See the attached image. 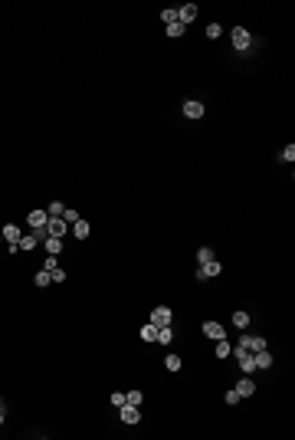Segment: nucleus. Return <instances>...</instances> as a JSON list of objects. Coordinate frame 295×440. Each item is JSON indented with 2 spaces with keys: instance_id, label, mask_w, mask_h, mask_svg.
I'll use <instances>...</instances> for the list:
<instances>
[{
  "instance_id": "1",
  "label": "nucleus",
  "mask_w": 295,
  "mask_h": 440,
  "mask_svg": "<svg viewBox=\"0 0 295 440\" xmlns=\"http://www.w3.org/2000/svg\"><path fill=\"white\" fill-rule=\"evenodd\" d=\"M229 40H233V49H250L252 46V33L246 30V26H233Z\"/></svg>"
},
{
  "instance_id": "2",
  "label": "nucleus",
  "mask_w": 295,
  "mask_h": 440,
  "mask_svg": "<svg viewBox=\"0 0 295 440\" xmlns=\"http://www.w3.org/2000/svg\"><path fill=\"white\" fill-rule=\"evenodd\" d=\"M171 322H174V312H171L167 306H154L151 309V325L161 329V325H171Z\"/></svg>"
},
{
  "instance_id": "3",
  "label": "nucleus",
  "mask_w": 295,
  "mask_h": 440,
  "mask_svg": "<svg viewBox=\"0 0 295 440\" xmlns=\"http://www.w3.org/2000/svg\"><path fill=\"white\" fill-rule=\"evenodd\" d=\"M240 348H246V352H262V348H266V339H262V335H246V332H243L240 335Z\"/></svg>"
},
{
  "instance_id": "4",
  "label": "nucleus",
  "mask_w": 295,
  "mask_h": 440,
  "mask_svg": "<svg viewBox=\"0 0 295 440\" xmlns=\"http://www.w3.org/2000/svg\"><path fill=\"white\" fill-rule=\"evenodd\" d=\"M236 362H240V371H243V374H252V371H256L252 352H246V348H240V345H236Z\"/></svg>"
},
{
  "instance_id": "5",
  "label": "nucleus",
  "mask_w": 295,
  "mask_h": 440,
  "mask_svg": "<svg viewBox=\"0 0 295 440\" xmlns=\"http://www.w3.org/2000/svg\"><path fill=\"white\" fill-rule=\"evenodd\" d=\"M200 329H204V335H207V339H213V342L227 339V329H223L220 322H213V319H207V322H204V325H200Z\"/></svg>"
},
{
  "instance_id": "6",
  "label": "nucleus",
  "mask_w": 295,
  "mask_h": 440,
  "mask_svg": "<svg viewBox=\"0 0 295 440\" xmlns=\"http://www.w3.org/2000/svg\"><path fill=\"white\" fill-rule=\"evenodd\" d=\"M66 230H69V223H66L63 217H49L46 220V233H49V237H59V240H63Z\"/></svg>"
},
{
  "instance_id": "7",
  "label": "nucleus",
  "mask_w": 295,
  "mask_h": 440,
  "mask_svg": "<svg viewBox=\"0 0 295 440\" xmlns=\"http://www.w3.org/2000/svg\"><path fill=\"white\" fill-rule=\"evenodd\" d=\"M223 273V266L217 263V260H210V263H204L200 269H197V279H213V276Z\"/></svg>"
},
{
  "instance_id": "8",
  "label": "nucleus",
  "mask_w": 295,
  "mask_h": 440,
  "mask_svg": "<svg viewBox=\"0 0 295 440\" xmlns=\"http://www.w3.org/2000/svg\"><path fill=\"white\" fill-rule=\"evenodd\" d=\"M46 220H49V214L46 210H30V217H26V223H30V230H43Z\"/></svg>"
},
{
  "instance_id": "9",
  "label": "nucleus",
  "mask_w": 295,
  "mask_h": 440,
  "mask_svg": "<svg viewBox=\"0 0 295 440\" xmlns=\"http://www.w3.org/2000/svg\"><path fill=\"white\" fill-rule=\"evenodd\" d=\"M118 411H121V420H125L128 427H135V424L141 420V414H138V407H135V404H121Z\"/></svg>"
},
{
  "instance_id": "10",
  "label": "nucleus",
  "mask_w": 295,
  "mask_h": 440,
  "mask_svg": "<svg viewBox=\"0 0 295 440\" xmlns=\"http://www.w3.org/2000/svg\"><path fill=\"white\" fill-rule=\"evenodd\" d=\"M194 20H197V7H194V3L177 7V23H184V26H187V23H194Z\"/></svg>"
},
{
  "instance_id": "11",
  "label": "nucleus",
  "mask_w": 295,
  "mask_h": 440,
  "mask_svg": "<svg viewBox=\"0 0 295 440\" xmlns=\"http://www.w3.org/2000/svg\"><path fill=\"white\" fill-rule=\"evenodd\" d=\"M233 391H236L240 397H250L252 391H256V385H252V378H250V374H243L240 381H236V388H233Z\"/></svg>"
},
{
  "instance_id": "12",
  "label": "nucleus",
  "mask_w": 295,
  "mask_h": 440,
  "mask_svg": "<svg viewBox=\"0 0 295 440\" xmlns=\"http://www.w3.org/2000/svg\"><path fill=\"white\" fill-rule=\"evenodd\" d=\"M184 115L187 119H204V102H184Z\"/></svg>"
},
{
  "instance_id": "13",
  "label": "nucleus",
  "mask_w": 295,
  "mask_h": 440,
  "mask_svg": "<svg viewBox=\"0 0 295 440\" xmlns=\"http://www.w3.org/2000/svg\"><path fill=\"white\" fill-rule=\"evenodd\" d=\"M20 237H23V230L17 227V223H7V227H3V240L10 243V246L13 243H20Z\"/></svg>"
},
{
  "instance_id": "14",
  "label": "nucleus",
  "mask_w": 295,
  "mask_h": 440,
  "mask_svg": "<svg viewBox=\"0 0 295 440\" xmlns=\"http://www.w3.org/2000/svg\"><path fill=\"white\" fill-rule=\"evenodd\" d=\"M252 362H256V368H272V355L262 348V352H252Z\"/></svg>"
},
{
  "instance_id": "15",
  "label": "nucleus",
  "mask_w": 295,
  "mask_h": 440,
  "mask_svg": "<svg viewBox=\"0 0 295 440\" xmlns=\"http://www.w3.org/2000/svg\"><path fill=\"white\" fill-rule=\"evenodd\" d=\"M89 233H92V227H89L86 220H76V223H72V237H76V240H86Z\"/></svg>"
},
{
  "instance_id": "16",
  "label": "nucleus",
  "mask_w": 295,
  "mask_h": 440,
  "mask_svg": "<svg viewBox=\"0 0 295 440\" xmlns=\"http://www.w3.org/2000/svg\"><path fill=\"white\" fill-rule=\"evenodd\" d=\"M154 342H158V345H171V342H174V329H171V325H161Z\"/></svg>"
},
{
  "instance_id": "17",
  "label": "nucleus",
  "mask_w": 295,
  "mask_h": 440,
  "mask_svg": "<svg viewBox=\"0 0 295 440\" xmlns=\"http://www.w3.org/2000/svg\"><path fill=\"white\" fill-rule=\"evenodd\" d=\"M46 253H49V256H56V253H59V250H63V240H59V237H46Z\"/></svg>"
},
{
  "instance_id": "18",
  "label": "nucleus",
  "mask_w": 295,
  "mask_h": 440,
  "mask_svg": "<svg viewBox=\"0 0 295 440\" xmlns=\"http://www.w3.org/2000/svg\"><path fill=\"white\" fill-rule=\"evenodd\" d=\"M36 243H40V240H36L33 233H26V237H20V243H17V250H26V253H30V250L36 246Z\"/></svg>"
},
{
  "instance_id": "19",
  "label": "nucleus",
  "mask_w": 295,
  "mask_h": 440,
  "mask_svg": "<svg viewBox=\"0 0 295 440\" xmlns=\"http://www.w3.org/2000/svg\"><path fill=\"white\" fill-rule=\"evenodd\" d=\"M233 325H236V329H246V325H250V312H233Z\"/></svg>"
},
{
  "instance_id": "20",
  "label": "nucleus",
  "mask_w": 295,
  "mask_h": 440,
  "mask_svg": "<svg viewBox=\"0 0 295 440\" xmlns=\"http://www.w3.org/2000/svg\"><path fill=\"white\" fill-rule=\"evenodd\" d=\"M33 283H36V286H49V283H53V276H49V269H40V273L33 276Z\"/></svg>"
},
{
  "instance_id": "21",
  "label": "nucleus",
  "mask_w": 295,
  "mask_h": 440,
  "mask_svg": "<svg viewBox=\"0 0 295 440\" xmlns=\"http://www.w3.org/2000/svg\"><path fill=\"white\" fill-rule=\"evenodd\" d=\"M229 355H233L229 342H227V339H220V342H217V358H229Z\"/></svg>"
},
{
  "instance_id": "22",
  "label": "nucleus",
  "mask_w": 295,
  "mask_h": 440,
  "mask_svg": "<svg viewBox=\"0 0 295 440\" xmlns=\"http://www.w3.org/2000/svg\"><path fill=\"white\" fill-rule=\"evenodd\" d=\"M164 368H167V371H181V355H167V358H164Z\"/></svg>"
},
{
  "instance_id": "23",
  "label": "nucleus",
  "mask_w": 295,
  "mask_h": 440,
  "mask_svg": "<svg viewBox=\"0 0 295 440\" xmlns=\"http://www.w3.org/2000/svg\"><path fill=\"white\" fill-rule=\"evenodd\" d=\"M197 260H200V266L210 263V260H213V250H210V246H200V250H197Z\"/></svg>"
},
{
  "instance_id": "24",
  "label": "nucleus",
  "mask_w": 295,
  "mask_h": 440,
  "mask_svg": "<svg viewBox=\"0 0 295 440\" xmlns=\"http://www.w3.org/2000/svg\"><path fill=\"white\" fill-rule=\"evenodd\" d=\"M141 401H144V394H141V391H128V394H125V404H135V407H138Z\"/></svg>"
},
{
  "instance_id": "25",
  "label": "nucleus",
  "mask_w": 295,
  "mask_h": 440,
  "mask_svg": "<svg viewBox=\"0 0 295 440\" xmlns=\"http://www.w3.org/2000/svg\"><path fill=\"white\" fill-rule=\"evenodd\" d=\"M141 339H144V342H154V339H158V325H144V329H141Z\"/></svg>"
},
{
  "instance_id": "26",
  "label": "nucleus",
  "mask_w": 295,
  "mask_h": 440,
  "mask_svg": "<svg viewBox=\"0 0 295 440\" xmlns=\"http://www.w3.org/2000/svg\"><path fill=\"white\" fill-rule=\"evenodd\" d=\"M184 23H167V36H184Z\"/></svg>"
},
{
  "instance_id": "27",
  "label": "nucleus",
  "mask_w": 295,
  "mask_h": 440,
  "mask_svg": "<svg viewBox=\"0 0 295 440\" xmlns=\"http://www.w3.org/2000/svg\"><path fill=\"white\" fill-rule=\"evenodd\" d=\"M63 204H59V200H53V204H49V207H46V214H49V217H63Z\"/></svg>"
},
{
  "instance_id": "28",
  "label": "nucleus",
  "mask_w": 295,
  "mask_h": 440,
  "mask_svg": "<svg viewBox=\"0 0 295 440\" xmlns=\"http://www.w3.org/2000/svg\"><path fill=\"white\" fill-rule=\"evenodd\" d=\"M161 20H164V23H177V7H171V10H161Z\"/></svg>"
},
{
  "instance_id": "29",
  "label": "nucleus",
  "mask_w": 295,
  "mask_h": 440,
  "mask_svg": "<svg viewBox=\"0 0 295 440\" xmlns=\"http://www.w3.org/2000/svg\"><path fill=\"white\" fill-rule=\"evenodd\" d=\"M279 158H282V161H289V165H292V161H295V145H289V148H285V151L279 154Z\"/></svg>"
},
{
  "instance_id": "30",
  "label": "nucleus",
  "mask_w": 295,
  "mask_h": 440,
  "mask_svg": "<svg viewBox=\"0 0 295 440\" xmlns=\"http://www.w3.org/2000/svg\"><path fill=\"white\" fill-rule=\"evenodd\" d=\"M63 220H66V223H69V227H72V223H76V220H79V214H76V210H63Z\"/></svg>"
},
{
  "instance_id": "31",
  "label": "nucleus",
  "mask_w": 295,
  "mask_h": 440,
  "mask_svg": "<svg viewBox=\"0 0 295 440\" xmlns=\"http://www.w3.org/2000/svg\"><path fill=\"white\" fill-rule=\"evenodd\" d=\"M220 33H223V30H220V23H210V26H207V36H210V40H217Z\"/></svg>"
},
{
  "instance_id": "32",
  "label": "nucleus",
  "mask_w": 295,
  "mask_h": 440,
  "mask_svg": "<svg viewBox=\"0 0 295 440\" xmlns=\"http://www.w3.org/2000/svg\"><path fill=\"white\" fill-rule=\"evenodd\" d=\"M109 401H112V404H115V407H121V404H125V394H121V391H115V394H112Z\"/></svg>"
},
{
  "instance_id": "33",
  "label": "nucleus",
  "mask_w": 295,
  "mask_h": 440,
  "mask_svg": "<svg viewBox=\"0 0 295 440\" xmlns=\"http://www.w3.org/2000/svg\"><path fill=\"white\" fill-rule=\"evenodd\" d=\"M49 276H53V283H63V279H66V273H63V269H59V266H56V269H53V273H49Z\"/></svg>"
},
{
  "instance_id": "34",
  "label": "nucleus",
  "mask_w": 295,
  "mask_h": 440,
  "mask_svg": "<svg viewBox=\"0 0 295 440\" xmlns=\"http://www.w3.org/2000/svg\"><path fill=\"white\" fill-rule=\"evenodd\" d=\"M227 404H240V394H236V391H227Z\"/></svg>"
},
{
  "instance_id": "35",
  "label": "nucleus",
  "mask_w": 295,
  "mask_h": 440,
  "mask_svg": "<svg viewBox=\"0 0 295 440\" xmlns=\"http://www.w3.org/2000/svg\"><path fill=\"white\" fill-rule=\"evenodd\" d=\"M43 269H49V273H53V269H56V256H46V263H43Z\"/></svg>"
},
{
  "instance_id": "36",
  "label": "nucleus",
  "mask_w": 295,
  "mask_h": 440,
  "mask_svg": "<svg viewBox=\"0 0 295 440\" xmlns=\"http://www.w3.org/2000/svg\"><path fill=\"white\" fill-rule=\"evenodd\" d=\"M0 424H3V407H0Z\"/></svg>"
},
{
  "instance_id": "37",
  "label": "nucleus",
  "mask_w": 295,
  "mask_h": 440,
  "mask_svg": "<svg viewBox=\"0 0 295 440\" xmlns=\"http://www.w3.org/2000/svg\"><path fill=\"white\" fill-rule=\"evenodd\" d=\"M0 240H3V237H0Z\"/></svg>"
},
{
  "instance_id": "38",
  "label": "nucleus",
  "mask_w": 295,
  "mask_h": 440,
  "mask_svg": "<svg viewBox=\"0 0 295 440\" xmlns=\"http://www.w3.org/2000/svg\"><path fill=\"white\" fill-rule=\"evenodd\" d=\"M0 404H3V401H0Z\"/></svg>"
}]
</instances>
